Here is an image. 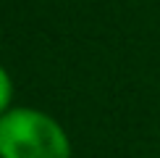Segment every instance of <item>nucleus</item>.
Here are the masks:
<instances>
[{"instance_id": "obj_1", "label": "nucleus", "mask_w": 160, "mask_h": 158, "mask_svg": "<svg viewBox=\"0 0 160 158\" xmlns=\"http://www.w3.org/2000/svg\"><path fill=\"white\" fill-rule=\"evenodd\" d=\"M0 158H71V148L58 121L16 108L0 118Z\"/></svg>"}, {"instance_id": "obj_2", "label": "nucleus", "mask_w": 160, "mask_h": 158, "mask_svg": "<svg viewBox=\"0 0 160 158\" xmlns=\"http://www.w3.org/2000/svg\"><path fill=\"white\" fill-rule=\"evenodd\" d=\"M8 103H11V79H8V74H5L3 69H0V118L5 116Z\"/></svg>"}]
</instances>
